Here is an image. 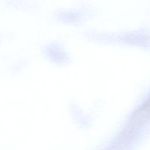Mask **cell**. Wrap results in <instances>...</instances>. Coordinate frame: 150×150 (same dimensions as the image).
Instances as JSON below:
<instances>
[{"mask_svg": "<svg viewBox=\"0 0 150 150\" xmlns=\"http://www.w3.org/2000/svg\"><path fill=\"white\" fill-rule=\"evenodd\" d=\"M150 116V98L135 113L134 118L137 120H143Z\"/></svg>", "mask_w": 150, "mask_h": 150, "instance_id": "6da1fadb", "label": "cell"}]
</instances>
